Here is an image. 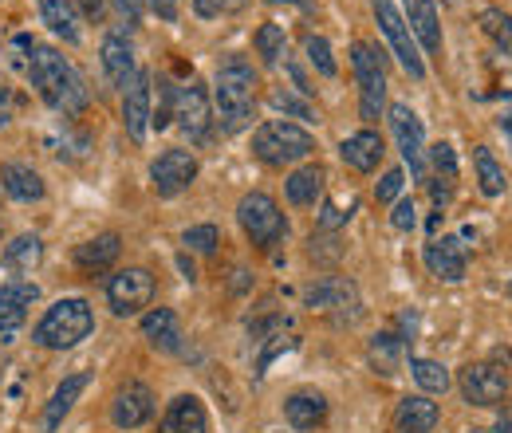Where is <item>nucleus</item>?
Here are the masks:
<instances>
[{
    "instance_id": "obj_1",
    "label": "nucleus",
    "mask_w": 512,
    "mask_h": 433,
    "mask_svg": "<svg viewBox=\"0 0 512 433\" xmlns=\"http://www.w3.org/2000/svg\"><path fill=\"white\" fill-rule=\"evenodd\" d=\"M16 44L28 52L24 56V71H28V83L40 91V99L52 111H60V115H79L87 107V83H83V75L56 48H48V44H36L28 36H20Z\"/></svg>"
},
{
    "instance_id": "obj_2",
    "label": "nucleus",
    "mask_w": 512,
    "mask_h": 433,
    "mask_svg": "<svg viewBox=\"0 0 512 433\" xmlns=\"http://www.w3.org/2000/svg\"><path fill=\"white\" fill-rule=\"evenodd\" d=\"M256 67L245 56H229V60L217 63V75H213V107H217V119L221 134H237L253 123L256 115Z\"/></svg>"
},
{
    "instance_id": "obj_3",
    "label": "nucleus",
    "mask_w": 512,
    "mask_h": 433,
    "mask_svg": "<svg viewBox=\"0 0 512 433\" xmlns=\"http://www.w3.org/2000/svg\"><path fill=\"white\" fill-rule=\"evenodd\" d=\"M91 331H95V311H91V304L79 300V296H67V300H56L52 308L44 311V319L32 331V339L40 347H48V351H71Z\"/></svg>"
},
{
    "instance_id": "obj_4",
    "label": "nucleus",
    "mask_w": 512,
    "mask_h": 433,
    "mask_svg": "<svg viewBox=\"0 0 512 433\" xmlns=\"http://www.w3.org/2000/svg\"><path fill=\"white\" fill-rule=\"evenodd\" d=\"M253 154L264 166H292V162H304L316 154V134L304 130L300 123H288V119H268L264 126L253 130Z\"/></svg>"
},
{
    "instance_id": "obj_5",
    "label": "nucleus",
    "mask_w": 512,
    "mask_h": 433,
    "mask_svg": "<svg viewBox=\"0 0 512 433\" xmlns=\"http://www.w3.org/2000/svg\"><path fill=\"white\" fill-rule=\"evenodd\" d=\"M237 221H241L245 237H249L260 252H272V248L288 237V221H284L280 205H276L268 193H260V189H253V193L241 197V205H237Z\"/></svg>"
},
{
    "instance_id": "obj_6",
    "label": "nucleus",
    "mask_w": 512,
    "mask_h": 433,
    "mask_svg": "<svg viewBox=\"0 0 512 433\" xmlns=\"http://www.w3.org/2000/svg\"><path fill=\"white\" fill-rule=\"evenodd\" d=\"M351 67H355V83H359V115H363V123H375L386 111V71L379 48L367 40H355Z\"/></svg>"
},
{
    "instance_id": "obj_7",
    "label": "nucleus",
    "mask_w": 512,
    "mask_h": 433,
    "mask_svg": "<svg viewBox=\"0 0 512 433\" xmlns=\"http://www.w3.org/2000/svg\"><path fill=\"white\" fill-rule=\"evenodd\" d=\"M304 304L312 311L331 315L335 323H355V319L363 315L359 288H355L347 276H323V280H316V284L304 292Z\"/></svg>"
},
{
    "instance_id": "obj_8",
    "label": "nucleus",
    "mask_w": 512,
    "mask_h": 433,
    "mask_svg": "<svg viewBox=\"0 0 512 433\" xmlns=\"http://www.w3.org/2000/svg\"><path fill=\"white\" fill-rule=\"evenodd\" d=\"M375 16H379V28H383L386 44H390L398 67H402L410 79H426V60H422V52H418V44H414V36H410L402 12L394 8V0H375Z\"/></svg>"
},
{
    "instance_id": "obj_9",
    "label": "nucleus",
    "mask_w": 512,
    "mask_h": 433,
    "mask_svg": "<svg viewBox=\"0 0 512 433\" xmlns=\"http://www.w3.org/2000/svg\"><path fill=\"white\" fill-rule=\"evenodd\" d=\"M390 134L398 142L402 162L410 166V178L422 182L426 178V130H422V119L406 103H394L390 107Z\"/></svg>"
},
{
    "instance_id": "obj_10",
    "label": "nucleus",
    "mask_w": 512,
    "mask_h": 433,
    "mask_svg": "<svg viewBox=\"0 0 512 433\" xmlns=\"http://www.w3.org/2000/svg\"><path fill=\"white\" fill-rule=\"evenodd\" d=\"M154 300V276L146 268H123L107 280V304L115 315H138Z\"/></svg>"
},
{
    "instance_id": "obj_11",
    "label": "nucleus",
    "mask_w": 512,
    "mask_h": 433,
    "mask_svg": "<svg viewBox=\"0 0 512 433\" xmlns=\"http://www.w3.org/2000/svg\"><path fill=\"white\" fill-rule=\"evenodd\" d=\"M193 178H197V158L190 150H166V154H158L150 162V186H154L158 197L186 193L193 186Z\"/></svg>"
},
{
    "instance_id": "obj_12",
    "label": "nucleus",
    "mask_w": 512,
    "mask_h": 433,
    "mask_svg": "<svg viewBox=\"0 0 512 433\" xmlns=\"http://www.w3.org/2000/svg\"><path fill=\"white\" fill-rule=\"evenodd\" d=\"M40 300V288L32 280H8L0 284V343H16L28 308Z\"/></svg>"
},
{
    "instance_id": "obj_13",
    "label": "nucleus",
    "mask_w": 512,
    "mask_h": 433,
    "mask_svg": "<svg viewBox=\"0 0 512 433\" xmlns=\"http://www.w3.org/2000/svg\"><path fill=\"white\" fill-rule=\"evenodd\" d=\"M461 394L469 406H497L509 394V374L493 363H469L461 371Z\"/></svg>"
},
{
    "instance_id": "obj_14",
    "label": "nucleus",
    "mask_w": 512,
    "mask_h": 433,
    "mask_svg": "<svg viewBox=\"0 0 512 433\" xmlns=\"http://www.w3.org/2000/svg\"><path fill=\"white\" fill-rule=\"evenodd\" d=\"M402 20H406L418 52H426V56L442 52V20H438L434 0H402Z\"/></svg>"
},
{
    "instance_id": "obj_15",
    "label": "nucleus",
    "mask_w": 512,
    "mask_h": 433,
    "mask_svg": "<svg viewBox=\"0 0 512 433\" xmlns=\"http://www.w3.org/2000/svg\"><path fill=\"white\" fill-rule=\"evenodd\" d=\"M174 119L178 126L190 134V138H209V123H213V99L201 83H186L178 87V99H174Z\"/></svg>"
},
{
    "instance_id": "obj_16",
    "label": "nucleus",
    "mask_w": 512,
    "mask_h": 433,
    "mask_svg": "<svg viewBox=\"0 0 512 433\" xmlns=\"http://www.w3.org/2000/svg\"><path fill=\"white\" fill-rule=\"evenodd\" d=\"M111 418H115L119 430H138V426H146V422L154 418V390H150L146 382H127V386L115 394V402H111Z\"/></svg>"
},
{
    "instance_id": "obj_17",
    "label": "nucleus",
    "mask_w": 512,
    "mask_h": 433,
    "mask_svg": "<svg viewBox=\"0 0 512 433\" xmlns=\"http://www.w3.org/2000/svg\"><path fill=\"white\" fill-rule=\"evenodd\" d=\"M150 115H154V103H150V71H138L123 91V126L134 142H146V130H150Z\"/></svg>"
},
{
    "instance_id": "obj_18",
    "label": "nucleus",
    "mask_w": 512,
    "mask_h": 433,
    "mask_svg": "<svg viewBox=\"0 0 512 433\" xmlns=\"http://www.w3.org/2000/svg\"><path fill=\"white\" fill-rule=\"evenodd\" d=\"M99 56H103V71H107V79H111L115 87H123V91H127V83L138 75V63H134V40H130L123 28H115V32H107V40H103Z\"/></svg>"
},
{
    "instance_id": "obj_19",
    "label": "nucleus",
    "mask_w": 512,
    "mask_h": 433,
    "mask_svg": "<svg viewBox=\"0 0 512 433\" xmlns=\"http://www.w3.org/2000/svg\"><path fill=\"white\" fill-rule=\"evenodd\" d=\"M426 268L446 280V284H461L465 280V268H469V256H465V245L461 237H438L426 245Z\"/></svg>"
},
{
    "instance_id": "obj_20",
    "label": "nucleus",
    "mask_w": 512,
    "mask_h": 433,
    "mask_svg": "<svg viewBox=\"0 0 512 433\" xmlns=\"http://www.w3.org/2000/svg\"><path fill=\"white\" fill-rule=\"evenodd\" d=\"M142 335L154 351L162 355H178L182 351V323L170 308H154L142 315Z\"/></svg>"
},
{
    "instance_id": "obj_21",
    "label": "nucleus",
    "mask_w": 512,
    "mask_h": 433,
    "mask_svg": "<svg viewBox=\"0 0 512 433\" xmlns=\"http://www.w3.org/2000/svg\"><path fill=\"white\" fill-rule=\"evenodd\" d=\"M40 20L64 44H79L83 40V12H79L75 0H40Z\"/></svg>"
},
{
    "instance_id": "obj_22",
    "label": "nucleus",
    "mask_w": 512,
    "mask_h": 433,
    "mask_svg": "<svg viewBox=\"0 0 512 433\" xmlns=\"http://www.w3.org/2000/svg\"><path fill=\"white\" fill-rule=\"evenodd\" d=\"M0 189L12 197V201H20V205H32V201H44V178L32 170V166H24V162H4L0 166Z\"/></svg>"
},
{
    "instance_id": "obj_23",
    "label": "nucleus",
    "mask_w": 512,
    "mask_h": 433,
    "mask_svg": "<svg viewBox=\"0 0 512 433\" xmlns=\"http://www.w3.org/2000/svg\"><path fill=\"white\" fill-rule=\"evenodd\" d=\"M383 134H375V130H359V134H351V138H343V146H339V158L355 170V174H371L379 162H383Z\"/></svg>"
},
{
    "instance_id": "obj_24",
    "label": "nucleus",
    "mask_w": 512,
    "mask_h": 433,
    "mask_svg": "<svg viewBox=\"0 0 512 433\" xmlns=\"http://www.w3.org/2000/svg\"><path fill=\"white\" fill-rule=\"evenodd\" d=\"M162 433H209V418H205V406H201V398H193V394H178L170 406H166V414H162Z\"/></svg>"
},
{
    "instance_id": "obj_25",
    "label": "nucleus",
    "mask_w": 512,
    "mask_h": 433,
    "mask_svg": "<svg viewBox=\"0 0 512 433\" xmlns=\"http://www.w3.org/2000/svg\"><path fill=\"white\" fill-rule=\"evenodd\" d=\"M438 402H430V394H406L398 402V414H394V426L398 433H434L438 426Z\"/></svg>"
},
{
    "instance_id": "obj_26",
    "label": "nucleus",
    "mask_w": 512,
    "mask_h": 433,
    "mask_svg": "<svg viewBox=\"0 0 512 433\" xmlns=\"http://www.w3.org/2000/svg\"><path fill=\"white\" fill-rule=\"evenodd\" d=\"M284 422L300 433L316 430V426L327 422V398L316 394V390H300V394H292V398L284 402Z\"/></svg>"
},
{
    "instance_id": "obj_27",
    "label": "nucleus",
    "mask_w": 512,
    "mask_h": 433,
    "mask_svg": "<svg viewBox=\"0 0 512 433\" xmlns=\"http://www.w3.org/2000/svg\"><path fill=\"white\" fill-rule=\"evenodd\" d=\"M87 374H67L64 382L56 386V394L48 398V406H44V433H56L64 426V418L71 414V406L79 402V394L87 390Z\"/></svg>"
},
{
    "instance_id": "obj_28",
    "label": "nucleus",
    "mask_w": 512,
    "mask_h": 433,
    "mask_svg": "<svg viewBox=\"0 0 512 433\" xmlns=\"http://www.w3.org/2000/svg\"><path fill=\"white\" fill-rule=\"evenodd\" d=\"M119 252H123V237L119 233H99V237H91V241H83V245L75 248V264L83 272H103V268H111L119 260Z\"/></svg>"
},
{
    "instance_id": "obj_29",
    "label": "nucleus",
    "mask_w": 512,
    "mask_h": 433,
    "mask_svg": "<svg viewBox=\"0 0 512 433\" xmlns=\"http://www.w3.org/2000/svg\"><path fill=\"white\" fill-rule=\"evenodd\" d=\"M367 355H371V367H375L379 374H398L402 355H406V339L394 335V331H379V335L371 339Z\"/></svg>"
},
{
    "instance_id": "obj_30",
    "label": "nucleus",
    "mask_w": 512,
    "mask_h": 433,
    "mask_svg": "<svg viewBox=\"0 0 512 433\" xmlns=\"http://www.w3.org/2000/svg\"><path fill=\"white\" fill-rule=\"evenodd\" d=\"M284 193H288L292 205H316V197L323 193V166L312 162V166L292 170L288 182H284Z\"/></svg>"
},
{
    "instance_id": "obj_31",
    "label": "nucleus",
    "mask_w": 512,
    "mask_h": 433,
    "mask_svg": "<svg viewBox=\"0 0 512 433\" xmlns=\"http://www.w3.org/2000/svg\"><path fill=\"white\" fill-rule=\"evenodd\" d=\"M44 260V241L36 233H20L12 245L4 248V268L8 272H32Z\"/></svg>"
},
{
    "instance_id": "obj_32",
    "label": "nucleus",
    "mask_w": 512,
    "mask_h": 433,
    "mask_svg": "<svg viewBox=\"0 0 512 433\" xmlns=\"http://www.w3.org/2000/svg\"><path fill=\"white\" fill-rule=\"evenodd\" d=\"M473 166H477V186H481L485 197H501V193H505V186H509L505 166L493 158L489 146H477V150H473Z\"/></svg>"
},
{
    "instance_id": "obj_33",
    "label": "nucleus",
    "mask_w": 512,
    "mask_h": 433,
    "mask_svg": "<svg viewBox=\"0 0 512 433\" xmlns=\"http://www.w3.org/2000/svg\"><path fill=\"white\" fill-rule=\"evenodd\" d=\"M256 56L268 63V67H276V63L288 56V32H284V24H260L256 28Z\"/></svg>"
},
{
    "instance_id": "obj_34",
    "label": "nucleus",
    "mask_w": 512,
    "mask_h": 433,
    "mask_svg": "<svg viewBox=\"0 0 512 433\" xmlns=\"http://www.w3.org/2000/svg\"><path fill=\"white\" fill-rule=\"evenodd\" d=\"M481 32L505 52V56H512V16L505 12V8H481Z\"/></svg>"
},
{
    "instance_id": "obj_35",
    "label": "nucleus",
    "mask_w": 512,
    "mask_h": 433,
    "mask_svg": "<svg viewBox=\"0 0 512 433\" xmlns=\"http://www.w3.org/2000/svg\"><path fill=\"white\" fill-rule=\"evenodd\" d=\"M410 374H414V382H418L426 394H446L449 382H453L438 359H410Z\"/></svg>"
},
{
    "instance_id": "obj_36",
    "label": "nucleus",
    "mask_w": 512,
    "mask_h": 433,
    "mask_svg": "<svg viewBox=\"0 0 512 433\" xmlns=\"http://www.w3.org/2000/svg\"><path fill=\"white\" fill-rule=\"evenodd\" d=\"M272 107H276V111H284V115H292V119L316 123V111H312V103H308V99H300V95H292L288 87H276V91H272Z\"/></svg>"
},
{
    "instance_id": "obj_37",
    "label": "nucleus",
    "mask_w": 512,
    "mask_h": 433,
    "mask_svg": "<svg viewBox=\"0 0 512 433\" xmlns=\"http://www.w3.org/2000/svg\"><path fill=\"white\" fill-rule=\"evenodd\" d=\"M304 56H308V63L320 71L323 79H335L339 67H335V60H331V44H327L323 36H308V40H304Z\"/></svg>"
},
{
    "instance_id": "obj_38",
    "label": "nucleus",
    "mask_w": 512,
    "mask_h": 433,
    "mask_svg": "<svg viewBox=\"0 0 512 433\" xmlns=\"http://www.w3.org/2000/svg\"><path fill=\"white\" fill-rule=\"evenodd\" d=\"M182 245L190 248V252L209 256V252H217V245H221V229L217 225H193V229L182 233Z\"/></svg>"
},
{
    "instance_id": "obj_39",
    "label": "nucleus",
    "mask_w": 512,
    "mask_h": 433,
    "mask_svg": "<svg viewBox=\"0 0 512 433\" xmlns=\"http://www.w3.org/2000/svg\"><path fill=\"white\" fill-rule=\"evenodd\" d=\"M430 166H434V178H449V182H457V154H453V146H449V142H438V146L430 150Z\"/></svg>"
},
{
    "instance_id": "obj_40",
    "label": "nucleus",
    "mask_w": 512,
    "mask_h": 433,
    "mask_svg": "<svg viewBox=\"0 0 512 433\" xmlns=\"http://www.w3.org/2000/svg\"><path fill=\"white\" fill-rule=\"evenodd\" d=\"M402 189H406V170H386L383 182L375 186V197H379V205H390V201H398Z\"/></svg>"
},
{
    "instance_id": "obj_41",
    "label": "nucleus",
    "mask_w": 512,
    "mask_h": 433,
    "mask_svg": "<svg viewBox=\"0 0 512 433\" xmlns=\"http://www.w3.org/2000/svg\"><path fill=\"white\" fill-rule=\"evenodd\" d=\"M390 225H394L398 233H410V229L418 225V209H414V201H410V197H398V201H394V213H390Z\"/></svg>"
},
{
    "instance_id": "obj_42",
    "label": "nucleus",
    "mask_w": 512,
    "mask_h": 433,
    "mask_svg": "<svg viewBox=\"0 0 512 433\" xmlns=\"http://www.w3.org/2000/svg\"><path fill=\"white\" fill-rule=\"evenodd\" d=\"M12 115H16V99H12V87H8V83H0V130L12 123Z\"/></svg>"
},
{
    "instance_id": "obj_43",
    "label": "nucleus",
    "mask_w": 512,
    "mask_h": 433,
    "mask_svg": "<svg viewBox=\"0 0 512 433\" xmlns=\"http://www.w3.org/2000/svg\"><path fill=\"white\" fill-rule=\"evenodd\" d=\"M193 12H197L201 20H213V16L225 12V0H193Z\"/></svg>"
},
{
    "instance_id": "obj_44",
    "label": "nucleus",
    "mask_w": 512,
    "mask_h": 433,
    "mask_svg": "<svg viewBox=\"0 0 512 433\" xmlns=\"http://www.w3.org/2000/svg\"><path fill=\"white\" fill-rule=\"evenodd\" d=\"M146 4H150V12H158L162 20H174V16H178V4H174V0H146Z\"/></svg>"
},
{
    "instance_id": "obj_45",
    "label": "nucleus",
    "mask_w": 512,
    "mask_h": 433,
    "mask_svg": "<svg viewBox=\"0 0 512 433\" xmlns=\"http://www.w3.org/2000/svg\"><path fill=\"white\" fill-rule=\"evenodd\" d=\"M119 4V12L127 16L130 24H138V12H142V0H115Z\"/></svg>"
},
{
    "instance_id": "obj_46",
    "label": "nucleus",
    "mask_w": 512,
    "mask_h": 433,
    "mask_svg": "<svg viewBox=\"0 0 512 433\" xmlns=\"http://www.w3.org/2000/svg\"><path fill=\"white\" fill-rule=\"evenodd\" d=\"M83 16H103V0H83Z\"/></svg>"
},
{
    "instance_id": "obj_47",
    "label": "nucleus",
    "mask_w": 512,
    "mask_h": 433,
    "mask_svg": "<svg viewBox=\"0 0 512 433\" xmlns=\"http://www.w3.org/2000/svg\"><path fill=\"white\" fill-rule=\"evenodd\" d=\"M501 130H505V138L512 142V111H505V115H501Z\"/></svg>"
},
{
    "instance_id": "obj_48",
    "label": "nucleus",
    "mask_w": 512,
    "mask_h": 433,
    "mask_svg": "<svg viewBox=\"0 0 512 433\" xmlns=\"http://www.w3.org/2000/svg\"><path fill=\"white\" fill-rule=\"evenodd\" d=\"M249 0H225V12H241Z\"/></svg>"
},
{
    "instance_id": "obj_49",
    "label": "nucleus",
    "mask_w": 512,
    "mask_h": 433,
    "mask_svg": "<svg viewBox=\"0 0 512 433\" xmlns=\"http://www.w3.org/2000/svg\"><path fill=\"white\" fill-rule=\"evenodd\" d=\"M268 4H296V8H312V0H268Z\"/></svg>"
}]
</instances>
